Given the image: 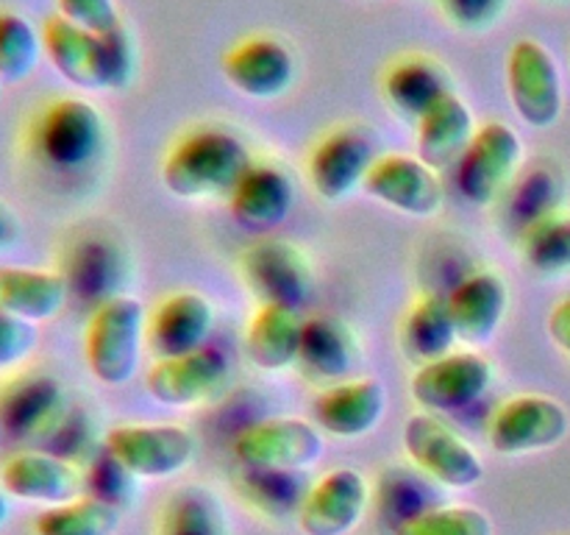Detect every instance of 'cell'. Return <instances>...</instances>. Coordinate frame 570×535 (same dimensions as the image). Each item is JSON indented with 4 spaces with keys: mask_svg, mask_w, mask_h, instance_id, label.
<instances>
[{
    "mask_svg": "<svg viewBox=\"0 0 570 535\" xmlns=\"http://www.w3.org/2000/svg\"><path fill=\"white\" fill-rule=\"evenodd\" d=\"M42 48L50 65L78 89H106L104 33L87 31L61 14L42 22Z\"/></svg>",
    "mask_w": 570,
    "mask_h": 535,
    "instance_id": "24",
    "label": "cell"
},
{
    "mask_svg": "<svg viewBox=\"0 0 570 535\" xmlns=\"http://www.w3.org/2000/svg\"><path fill=\"white\" fill-rule=\"evenodd\" d=\"M0 95H3V81H0Z\"/></svg>",
    "mask_w": 570,
    "mask_h": 535,
    "instance_id": "46",
    "label": "cell"
},
{
    "mask_svg": "<svg viewBox=\"0 0 570 535\" xmlns=\"http://www.w3.org/2000/svg\"><path fill=\"white\" fill-rule=\"evenodd\" d=\"M37 327L0 310V371L20 366L37 349Z\"/></svg>",
    "mask_w": 570,
    "mask_h": 535,
    "instance_id": "41",
    "label": "cell"
},
{
    "mask_svg": "<svg viewBox=\"0 0 570 535\" xmlns=\"http://www.w3.org/2000/svg\"><path fill=\"white\" fill-rule=\"evenodd\" d=\"M159 535H228L220 499L200 485L176 490L161 510Z\"/></svg>",
    "mask_w": 570,
    "mask_h": 535,
    "instance_id": "33",
    "label": "cell"
},
{
    "mask_svg": "<svg viewBox=\"0 0 570 535\" xmlns=\"http://www.w3.org/2000/svg\"><path fill=\"white\" fill-rule=\"evenodd\" d=\"M237 265L245 288L256 295L259 304H284L301 310L312 299L315 273L309 256L287 240L265 237L248 245L239 254Z\"/></svg>",
    "mask_w": 570,
    "mask_h": 535,
    "instance_id": "10",
    "label": "cell"
},
{
    "mask_svg": "<svg viewBox=\"0 0 570 535\" xmlns=\"http://www.w3.org/2000/svg\"><path fill=\"white\" fill-rule=\"evenodd\" d=\"M301 310L284 304H259L245 327L243 349L250 366L265 373L287 371L298 366L301 338H304Z\"/></svg>",
    "mask_w": 570,
    "mask_h": 535,
    "instance_id": "26",
    "label": "cell"
},
{
    "mask_svg": "<svg viewBox=\"0 0 570 535\" xmlns=\"http://www.w3.org/2000/svg\"><path fill=\"white\" fill-rule=\"evenodd\" d=\"M220 70L226 81L245 98L273 100L282 98L293 87L298 65L289 45L276 37L256 33V37L239 39L226 50Z\"/></svg>",
    "mask_w": 570,
    "mask_h": 535,
    "instance_id": "18",
    "label": "cell"
},
{
    "mask_svg": "<svg viewBox=\"0 0 570 535\" xmlns=\"http://www.w3.org/2000/svg\"><path fill=\"white\" fill-rule=\"evenodd\" d=\"M493 362L476 351H451L423 362L410 379V393L426 412H460L476 405L493 385Z\"/></svg>",
    "mask_w": 570,
    "mask_h": 535,
    "instance_id": "12",
    "label": "cell"
},
{
    "mask_svg": "<svg viewBox=\"0 0 570 535\" xmlns=\"http://www.w3.org/2000/svg\"><path fill=\"white\" fill-rule=\"evenodd\" d=\"M401 438L412 466L443 488L468 490L484 479V463L476 449L432 412L406 418Z\"/></svg>",
    "mask_w": 570,
    "mask_h": 535,
    "instance_id": "6",
    "label": "cell"
},
{
    "mask_svg": "<svg viewBox=\"0 0 570 535\" xmlns=\"http://www.w3.org/2000/svg\"><path fill=\"white\" fill-rule=\"evenodd\" d=\"M570 429V416L557 399L521 393L501 401L488 424L490 449L501 457H523L554 449Z\"/></svg>",
    "mask_w": 570,
    "mask_h": 535,
    "instance_id": "9",
    "label": "cell"
},
{
    "mask_svg": "<svg viewBox=\"0 0 570 535\" xmlns=\"http://www.w3.org/2000/svg\"><path fill=\"white\" fill-rule=\"evenodd\" d=\"M228 357L223 351L204 349L170 360H156L145 373V390L154 396V401L176 410L206 405L215 399L228 382Z\"/></svg>",
    "mask_w": 570,
    "mask_h": 535,
    "instance_id": "15",
    "label": "cell"
},
{
    "mask_svg": "<svg viewBox=\"0 0 570 535\" xmlns=\"http://www.w3.org/2000/svg\"><path fill=\"white\" fill-rule=\"evenodd\" d=\"M510 0H440L443 14L462 31H490L504 17Z\"/></svg>",
    "mask_w": 570,
    "mask_h": 535,
    "instance_id": "40",
    "label": "cell"
},
{
    "mask_svg": "<svg viewBox=\"0 0 570 535\" xmlns=\"http://www.w3.org/2000/svg\"><path fill=\"white\" fill-rule=\"evenodd\" d=\"M549 338L554 340L557 349L570 357V299L560 301L549 315Z\"/></svg>",
    "mask_w": 570,
    "mask_h": 535,
    "instance_id": "43",
    "label": "cell"
},
{
    "mask_svg": "<svg viewBox=\"0 0 570 535\" xmlns=\"http://www.w3.org/2000/svg\"><path fill=\"white\" fill-rule=\"evenodd\" d=\"M456 93L449 70L432 56L410 54L387 65L382 76V95L395 115L417 123L438 100Z\"/></svg>",
    "mask_w": 570,
    "mask_h": 535,
    "instance_id": "25",
    "label": "cell"
},
{
    "mask_svg": "<svg viewBox=\"0 0 570 535\" xmlns=\"http://www.w3.org/2000/svg\"><path fill=\"white\" fill-rule=\"evenodd\" d=\"M387 390L379 379H343L315 399V424L332 438H362L382 424Z\"/></svg>",
    "mask_w": 570,
    "mask_h": 535,
    "instance_id": "22",
    "label": "cell"
},
{
    "mask_svg": "<svg viewBox=\"0 0 570 535\" xmlns=\"http://www.w3.org/2000/svg\"><path fill=\"white\" fill-rule=\"evenodd\" d=\"M83 479L76 463L45 449H22L11 455L0 468V488L20 502L61 505L76 499Z\"/></svg>",
    "mask_w": 570,
    "mask_h": 535,
    "instance_id": "21",
    "label": "cell"
},
{
    "mask_svg": "<svg viewBox=\"0 0 570 535\" xmlns=\"http://www.w3.org/2000/svg\"><path fill=\"white\" fill-rule=\"evenodd\" d=\"M122 507L95 496H76L61 505H50L33 518V535H117Z\"/></svg>",
    "mask_w": 570,
    "mask_h": 535,
    "instance_id": "32",
    "label": "cell"
},
{
    "mask_svg": "<svg viewBox=\"0 0 570 535\" xmlns=\"http://www.w3.org/2000/svg\"><path fill=\"white\" fill-rule=\"evenodd\" d=\"M70 407L59 379L45 371L17 373L0 385V429L20 444L42 446Z\"/></svg>",
    "mask_w": 570,
    "mask_h": 535,
    "instance_id": "11",
    "label": "cell"
},
{
    "mask_svg": "<svg viewBox=\"0 0 570 535\" xmlns=\"http://www.w3.org/2000/svg\"><path fill=\"white\" fill-rule=\"evenodd\" d=\"M248 165V148L237 134L223 126H195L167 148L159 176L176 198H228Z\"/></svg>",
    "mask_w": 570,
    "mask_h": 535,
    "instance_id": "2",
    "label": "cell"
},
{
    "mask_svg": "<svg viewBox=\"0 0 570 535\" xmlns=\"http://www.w3.org/2000/svg\"><path fill=\"white\" fill-rule=\"evenodd\" d=\"M104 449L137 479H170L193 463L195 435L178 424H120L106 432Z\"/></svg>",
    "mask_w": 570,
    "mask_h": 535,
    "instance_id": "7",
    "label": "cell"
},
{
    "mask_svg": "<svg viewBox=\"0 0 570 535\" xmlns=\"http://www.w3.org/2000/svg\"><path fill=\"white\" fill-rule=\"evenodd\" d=\"M521 162L523 139L515 128L501 120L484 123L456 162V189L476 206L493 204L518 176Z\"/></svg>",
    "mask_w": 570,
    "mask_h": 535,
    "instance_id": "8",
    "label": "cell"
},
{
    "mask_svg": "<svg viewBox=\"0 0 570 535\" xmlns=\"http://www.w3.org/2000/svg\"><path fill=\"white\" fill-rule=\"evenodd\" d=\"M11 496L6 494L3 488H0V529L6 527V522H9V516H11Z\"/></svg>",
    "mask_w": 570,
    "mask_h": 535,
    "instance_id": "45",
    "label": "cell"
},
{
    "mask_svg": "<svg viewBox=\"0 0 570 535\" xmlns=\"http://www.w3.org/2000/svg\"><path fill=\"white\" fill-rule=\"evenodd\" d=\"M371 505V485L356 468L340 466L309 485L298 507L304 535H348Z\"/></svg>",
    "mask_w": 570,
    "mask_h": 535,
    "instance_id": "16",
    "label": "cell"
},
{
    "mask_svg": "<svg viewBox=\"0 0 570 535\" xmlns=\"http://www.w3.org/2000/svg\"><path fill=\"white\" fill-rule=\"evenodd\" d=\"M56 271L65 276L70 299L98 310L104 301L122 295L131 273V260L120 240L106 228H78L61 245V260Z\"/></svg>",
    "mask_w": 570,
    "mask_h": 535,
    "instance_id": "4",
    "label": "cell"
},
{
    "mask_svg": "<svg viewBox=\"0 0 570 535\" xmlns=\"http://www.w3.org/2000/svg\"><path fill=\"white\" fill-rule=\"evenodd\" d=\"M59 14L65 20L76 22V26L87 28V31L106 33L111 28L122 26V17L117 11L115 0H56Z\"/></svg>",
    "mask_w": 570,
    "mask_h": 535,
    "instance_id": "42",
    "label": "cell"
},
{
    "mask_svg": "<svg viewBox=\"0 0 570 535\" xmlns=\"http://www.w3.org/2000/svg\"><path fill=\"white\" fill-rule=\"evenodd\" d=\"M109 128L87 98H53L39 106L26 132L28 156L53 176H81L106 154Z\"/></svg>",
    "mask_w": 570,
    "mask_h": 535,
    "instance_id": "1",
    "label": "cell"
},
{
    "mask_svg": "<svg viewBox=\"0 0 570 535\" xmlns=\"http://www.w3.org/2000/svg\"><path fill=\"white\" fill-rule=\"evenodd\" d=\"M360 362V340L334 315H309L304 321L298 366L317 382H343Z\"/></svg>",
    "mask_w": 570,
    "mask_h": 535,
    "instance_id": "28",
    "label": "cell"
},
{
    "mask_svg": "<svg viewBox=\"0 0 570 535\" xmlns=\"http://www.w3.org/2000/svg\"><path fill=\"white\" fill-rule=\"evenodd\" d=\"M426 479V474H412L401 466L382 477V485H379V507H382L384 522L393 524L395 535L415 516L438 507L432 502V494H429L432 488H429Z\"/></svg>",
    "mask_w": 570,
    "mask_h": 535,
    "instance_id": "36",
    "label": "cell"
},
{
    "mask_svg": "<svg viewBox=\"0 0 570 535\" xmlns=\"http://www.w3.org/2000/svg\"><path fill=\"white\" fill-rule=\"evenodd\" d=\"M104 65L106 89H126L137 72V50L126 26L104 33Z\"/></svg>",
    "mask_w": 570,
    "mask_h": 535,
    "instance_id": "39",
    "label": "cell"
},
{
    "mask_svg": "<svg viewBox=\"0 0 570 535\" xmlns=\"http://www.w3.org/2000/svg\"><path fill=\"white\" fill-rule=\"evenodd\" d=\"M234 460L248 471H293L317 466L326 451L323 429L304 418H265L239 429L232 444Z\"/></svg>",
    "mask_w": 570,
    "mask_h": 535,
    "instance_id": "5",
    "label": "cell"
},
{
    "mask_svg": "<svg viewBox=\"0 0 570 535\" xmlns=\"http://www.w3.org/2000/svg\"><path fill=\"white\" fill-rule=\"evenodd\" d=\"M215 329V307L198 290H176L165 295L148 315L145 343L156 360L193 354L204 349Z\"/></svg>",
    "mask_w": 570,
    "mask_h": 535,
    "instance_id": "19",
    "label": "cell"
},
{
    "mask_svg": "<svg viewBox=\"0 0 570 535\" xmlns=\"http://www.w3.org/2000/svg\"><path fill=\"white\" fill-rule=\"evenodd\" d=\"M148 312L131 293L115 295L89 312L83 332V360L89 373L106 388H122L134 379L142 357Z\"/></svg>",
    "mask_w": 570,
    "mask_h": 535,
    "instance_id": "3",
    "label": "cell"
},
{
    "mask_svg": "<svg viewBox=\"0 0 570 535\" xmlns=\"http://www.w3.org/2000/svg\"><path fill=\"white\" fill-rule=\"evenodd\" d=\"M379 159L376 139L360 126H340L323 134L306 156V176L323 201H343L365 184Z\"/></svg>",
    "mask_w": 570,
    "mask_h": 535,
    "instance_id": "14",
    "label": "cell"
},
{
    "mask_svg": "<svg viewBox=\"0 0 570 535\" xmlns=\"http://www.w3.org/2000/svg\"><path fill=\"white\" fill-rule=\"evenodd\" d=\"M42 54V31L17 11H0V81H26L37 70Z\"/></svg>",
    "mask_w": 570,
    "mask_h": 535,
    "instance_id": "35",
    "label": "cell"
},
{
    "mask_svg": "<svg viewBox=\"0 0 570 535\" xmlns=\"http://www.w3.org/2000/svg\"><path fill=\"white\" fill-rule=\"evenodd\" d=\"M70 290L65 276L48 268H0V310L28 323H45L65 310Z\"/></svg>",
    "mask_w": 570,
    "mask_h": 535,
    "instance_id": "27",
    "label": "cell"
},
{
    "mask_svg": "<svg viewBox=\"0 0 570 535\" xmlns=\"http://www.w3.org/2000/svg\"><path fill=\"white\" fill-rule=\"evenodd\" d=\"M362 189L379 204L410 217H432L443 206V184H440L438 171H432L421 156H379Z\"/></svg>",
    "mask_w": 570,
    "mask_h": 535,
    "instance_id": "17",
    "label": "cell"
},
{
    "mask_svg": "<svg viewBox=\"0 0 570 535\" xmlns=\"http://www.w3.org/2000/svg\"><path fill=\"white\" fill-rule=\"evenodd\" d=\"M20 234H22L20 217H17V212L11 210L3 198H0V251L14 249L17 240H20Z\"/></svg>",
    "mask_w": 570,
    "mask_h": 535,
    "instance_id": "44",
    "label": "cell"
},
{
    "mask_svg": "<svg viewBox=\"0 0 570 535\" xmlns=\"http://www.w3.org/2000/svg\"><path fill=\"white\" fill-rule=\"evenodd\" d=\"M518 251L529 271L540 276H562L570 273V215L543 217L518 234Z\"/></svg>",
    "mask_w": 570,
    "mask_h": 535,
    "instance_id": "34",
    "label": "cell"
},
{
    "mask_svg": "<svg viewBox=\"0 0 570 535\" xmlns=\"http://www.w3.org/2000/svg\"><path fill=\"white\" fill-rule=\"evenodd\" d=\"M507 89L518 117L551 128L562 115V78L554 56L538 39H518L507 56Z\"/></svg>",
    "mask_w": 570,
    "mask_h": 535,
    "instance_id": "13",
    "label": "cell"
},
{
    "mask_svg": "<svg viewBox=\"0 0 570 535\" xmlns=\"http://www.w3.org/2000/svg\"><path fill=\"white\" fill-rule=\"evenodd\" d=\"M81 479L83 488H87V496H95V499L122 507V499L128 496V490H134V479L137 477H131V474L104 449L87 463V471H83Z\"/></svg>",
    "mask_w": 570,
    "mask_h": 535,
    "instance_id": "38",
    "label": "cell"
},
{
    "mask_svg": "<svg viewBox=\"0 0 570 535\" xmlns=\"http://www.w3.org/2000/svg\"><path fill=\"white\" fill-rule=\"evenodd\" d=\"M562 198H566V182H562L560 171L551 165H534L512 178L510 187L504 189L507 221L515 223L518 234H521L532 223L557 215Z\"/></svg>",
    "mask_w": 570,
    "mask_h": 535,
    "instance_id": "31",
    "label": "cell"
},
{
    "mask_svg": "<svg viewBox=\"0 0 570 535\" xmlns=\"http://www.w3.org/2000/svg\"><path fill=\"white\" fill-rule=\"evenodd\" d=\"M293 206V178L271 162H250L228 195L232 217L250 234H267L287 223Z\"/></svg>",
    "mask_w": 570,
    "mask_h": 535,
    "instance_id": "20",
    "label": "cell"
},
{
    "mask_svg": "<svg viewBox=\"0 0 570 535\" xmlns=\"http://www.w3.org/2000/svg\"><path fill=\"white\" fill-rule=\"evenodd\" d=\"M456 327L451 318L449 299L440 293H426L406 310L401 323V346L415 362H432L451 354L456 343Z\"/></svg>",
    "mask_w": 570,
    "mask_h": 535,
    "instance_id": "30",
    "label": "cell"
},
{
    "mask_svg": "<svg viewBox=\"0 0 570 535\" xmlns=\"http://www.w3.org/2000/svg\"><path fill=\"white\" fill-rule=\"evenodd\" d=\"M417 126V156L426 162L432 171L440 167L456 165L462 150L476 134V123H473V111L465 100L456 93H449L443 100L432 106Z\"/></svg>",
    "mask_w": 570,
    "mask_h": 535,
    "instance_id": "29",
    "label": "cell"
},
{
    "mask_svg": "<svg viewBox=\"0 0 570 535\" xmlns=\"http://www.w3.org/2000/svg\"><path fill=\"white\" fill-rule=\"evenodd\" d=\"M449 310L462 343L488 346L504 323L510 290L495 271H473L449 290Z\"/></svg>",
    "mask_w": 570,
    "mask_h": 535,
    "instance_id": "23",
    "label": "cell"
},
{
    "mask_svg": "<svg viewBox=\"0 0 570 535\" xmlns=\"http://www.w3.org/2000/svg\"><path fill=\"white\" fill-rule=\"evenodd\" d=\"M399 535H493V522L473 505H438L404 524Z\"/></svg>",
    "mask_w": 570,
    "mask_h": 535,
    "instance_id": "37",
    "label": "cell"
}]
</instances>
